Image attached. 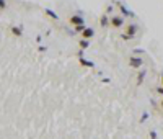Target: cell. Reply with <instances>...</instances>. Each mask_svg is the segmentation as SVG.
Returning a JSON list of instances; mask_svg holds the SVG:
<instances>
[{
	"label": "cell",
	"mask_w": 163,
	"mask_h": 139,
	"mask_svg": "<svg viewBox=\"0 0 163 139\" xmlns=\"http://www.w3.org/2000/svg\"><path fill=\"white\" fill-rule=\"evenodd\" d=\"M111 26L113 28H126L124 16L122 15H113L111 16Z\"/></svg>",
	"instance_id": "cell-1"
},
{
	"label": "cell",
	"mask_w": 163,
	"mask_h": 139,
	"mask_svg": "<svg viewBox=\"0 0 163 139\" xmlns=\"http://www.w3.org/2000/svg\"><path fill=\"white\" fill-rule=\"evenodd\" d=\"M144 66V59L142 57H139V56H131L129 57V67L132 69H142Z\"/></svg>",
	"instance_id": "cell-2"
},
{
	"label": "cell",
	"mask_w": 163,
	"mask_h": 139,
	"mask_svg": "<svg viewBox=\"0 0 163 139\" xmlns=\"http://www.w3.org/2000/svg\"><path fill=\"white\" fill-rule=\"evenodd\" d=\"M69 21H70L72 26H82V25H85V18H83V16H82L80 13L72 15L70 18H69Z\"/></svg>",
	"instance_id": "cell-3"
},
{
	"label": "cell",
	"mask_w": 163,
	"mask_h": 139,
	"mask_svg": "<svg viewBox=\"0 0 163 139\" xmlns=\"http://www.w3.org/2000/svg\"><path fill=\"white\" fill-rule=\"evenodd\" d=\"M118 7H119V10H121V13H122V16H124V18H134V16H136V13H134V11H131L122 2H118Z\"/></svg>",
	"instance_id": "cell-4"
},
{
	"label": "cell",
	"mask_w": 163,
	"mask_h": 139,
	"mask_svg": "<svg viewBox=\"0 0 163 139\" xmlns=\"http://www.w3.org/2000/svg\"><path fill=\"white\" fill-rule=\"evenodd\" d=\"M139 31V26L136 25V23H129V25H126V34H129V36H136Z\"/></svg>",
	"instance_id": "cell-5"
},
{
	"label": "cell",
	"mask_w": 163,
	"mask_h": 139,
	"mask_svg": "<svg viewBox=\"0 0 163 139\" xmlns=\"http://www.w3.org/2000/svg\"><path fill=\"white\" fill-rule=\"evenodd\" d=\"M100 26H101V28H108V26H111V18H109V15L101 13V16H100Z\"/></svg>",
	"instance_id": "cell-6"
},
{
	"label": "cell",
	"mask_w": 163,
	"mask_h": 139,
	"mask_svg": "<svg viewBox=\"0 0 163 139\" xmlns=\"http://www.w3.org/2000/svg\"><path fill=\"white\" fill-rule=\"evenodd\" d=\"M93 36H95V30H93L91 26H86L85 31L82 33V38H83V39H91Z\"/></svg>",
	"instance_id": "cell-7"
},
{
	"label": "cell",
	"mask_w": 163,
	"mask_h": 139,
	"mask_svg": "<svg viewBox=\"0 0 163 139\" xmlns=\"http://www.w3.org/2000/svg\"><path fill=\"white\" fill-rule=\"evenodd\" d=\"M145 75H147V71H145V69H140V72H139V75H137V85H142L144 84Z\"/></svg>",
	"instance_id": "cell-8"
},
{
	"label": "cell",
	"mask_w": 163,
	"mask_h": 139,
	"mask_svg": "<svg viewBox=\"0 0 163 139\" xmlns=\"http://www.w3.org/2000/svg\"><path fill=\"white\" fill-rule=\"evenodd\" d=\"M44 13L48 15L49 18H52V20H59V15H57L54 10H51V8H44Z\"/></svg>",
	"instance_id": "cell-9"
},
{
	"label": "cell",
	"mask_w": 163,
	"mask_h": 139,
	"mask_svg": "<svg viewBox=\"0 0 163 139\" xmlns=\"http://www.w3.org/2000/svg\"><path fill=\"white\" fill-rule=\"evenodd\" d=\"M10 30H11V33H13L15 36H18V38L23 34V28H21V26H11Z\"/></svg>",
	"instance_id": "cell-10"
},
{
	"label": "cell",
	"mask_w": 163,
	"mask_h": 139,
	"mask_svg": "<svg viewBox=\"0 0 163 139\" xmlns=\"http://www.w3.org/2000/svg\"><path fill=\"white\" fill-rule=\"evenodd\" d=\"M78 46H80V49H86L90 46V39H80Z\"/></svg>",
	"instance_id": "cell-11"
},
{
	"label": "cell",
	"mask_w": 163,
	"mask_h": 139,
	"mask_svg": "<svg viewBox=\"0 0 163 139\" xmlns=\"http://www.w3.org/2000/svg\"><path fill=\"white\" fill-rule=\"evenodd\" d=\"M113 11H114V5H113V3H109L108 7H106V10H104V13H106V15H111Z\"/></svg>",
	"instance_id": "cell-12"
},
{
	"label": "cell",
	"mask_w": 163,
	"mask_h": 139,
	"mask_svg": "<svg viewBox=\"0 0 163 139\" xmlns=\"http://www.w3.org/2000/svg\"><path fill=\"white\" fill-rule=\"evenodd\" d=\"M80 62H82V64H83V66H86V67H95V64H93V62H90V61H85L83 57H82V59H80Z\"/></svg>",
	"instance_id": "cell-13"
},
{
	"label": "cell",
	"mask_w": 163,
	"mask_h": 139,
	"mask_svg": "<svg viewBox=\"0 0 163 139\" xmlns=\"http://www.w3.org/2000/svg\"><path fill=\"white\" fill-rule=\"evenodd\" d=\"M0 10L2 11L7 10V0H0Z\"/></svg>",
	"instance_id": "cell-14"
},
{
	"label": "cell",
	"mask_w": 163,
	"mask_h": 139,
	"mask_svg": "<svg viewBox=\"0 0 163 139\" xmlns=\"http://www.w3.org/2000/svg\"><path fill=\"white\" fill-rule=\"evenodd\" d=\"M121 39H124V41H131L132 36H129V34H126V33H122V34H121Z\"/></svg>",
	"instance_id": "cell-15"
},
{
	"label": "cell",
	"mask_w": 163,
	"mask_h": 139,
	"mask_svg": "<svg viewBox=\"0 0 163 139\" xmlns=\"http://www.w3.org/2000/svg\"><path fill=\"white\" fill-rule=\"evenodd\" d=\"M148 137H150V139H157V137H158V134H157V131H150Z\"/></svg>",
	"instance_id": "cell-16"
},
{
	"label": "cell",
	"mask_w": 163,
	"mask_h": 139,
	"mask_svg": "<svg viewBox=\"0 0 163 139\" xmlns=\"http://www.w3.org/2000/svg\"><path fill=\"white\" fill-rule=\"evenodd\" d=\"M147 118H148V113H147V111H144V113H142V118H140V121L144 123V121H147Z\"/></svg>",
	"instance_id": "cell-17"
},
{
	"label": "cell",
	"mask_w": 163,
	"mask_h": 139,
	"mask_svg": "<svg viewBox=\"0 0 163 139\" xmlns=\"http://www.w3.org/2000/svg\"><path fill=\"white\" fill-rule=\"evenodd\" d=\"M157 92H158V93H160V95L163 97V87H160V89H158V90H157Z\"/></svg>",
	"instance_id": "cell-18"
},
{
	"label": "cell",
	"mask_w": 163,
	"mask_h": 139,
	"mask_svg": "<svg viewBox=\"0 0 163 139\" xmlns=\"http://www.w3.org/2000/svg\"><path fill=\"white\" fill-rule=\"evenodd\" d=\"M160 79H161V87H163V72L160 74Z\"/></svg>",
	"instance_id": "cell-19"
},
{
	"label": "cell",
	"mask_w": 163,
	"mask_h": 139,
	"mask_svg": "<svg viewBox=\"0 0 163 139\" xmlns=\"http://www.w3.org/2000/svg\"><path fill=\"white\" fill-rule=\"evenodd\" d=\"M160 106H161V108H163V98H161V103H160Z\"/></svg>",
	"instance_id": "cell-20"
}]
</instances>
